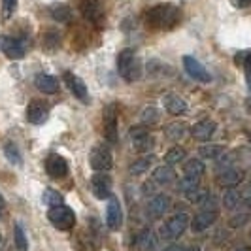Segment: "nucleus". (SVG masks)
<instances>
[{
  "label": "nucleus",
  "instance_id": "obj_45",
  "mask_svg": "<svg viewBox=\"0 0 251 251\" xmlns=\"http://www.w3.org/2000/svg\"><path fill=\"white\" fill-rule=\"evenodd\" d=\"M0 248H2V238H0Z\"/></svg>",
  "mask_w": 251,
  "mask_h": 251
},
{
  "label": "nucleus",
  "instance_id": "obj_6",
  "mask_svg": "<svg viewBox=\"0 0 251 251\" xmlns=\"http://www.w3.org/2000/svg\"><path fill=\"white\" fill-rule=\"evenodd\" d=\"M89 164L95 172H108L113 164L110 150L104 148V146H95L91 150V155H89Z\"/></svg>",
  "mask_w": 251,
  "mask_h": 251
},
{
  "label": "nucleus",
  "instance_id": "obj_3",
  "mask_svg": "<svg viewBox=\"0 0 251 251\" xmlns=\"http://www.w3.org/2000/svg\"><path fill=\"white\" fill-rule=\"evenodd\" d=\"M48 217H50L51 223L57 226V228H61V230H70L75 225L74 210L68 208V206H64V204L53 206L50 212H48Z\"/></svg>",
  "mask_w": 251,
  "mask_h": 251
},
{
  "label": "nucleus",
  "instance_id": "obj_14",
  "mask_svg": "<svg viewBox=\"0 0 251 251\" xmlns=\"http://www.w3.org/2000/svg\"><path fill=\"white\" fill-rule=\"evenodd\" d=\"M215 219H217V210H202L201 214H197L195 219L191 221V228H193V232H204L206 228L214 225Z\"/></svg>",
  "mask_w": 251,
  "mask_h": 251
},
{
  "label": "nucleus",
  "instance_id": "obj_11",
  "mask_svg": "<svg viewBox=\"0 0 251 251\" xmlns=\"http://www.w3.org/2000/svg\"><path fill=\"white\" fill-rule=\"evenodd\" d=\"M104 136L110 144H117V110H115V104H110L104 110Z\"/></svg>",
  "mask_w": 251,
  "mask_h": 251
},
{
  "label": "nucleus",
  "instance_id": "obj_43",
  "mask_svg": "<svg viewBox=\"0 0 251 251\" xmlns=\"http://www.w3.org/2000/svg\"><path fill=\"white\" fill-rule=\"evenodd\" d=\"M246 197H248V199H251V185L248 187V193H246Z\"/></svg>",
  "mask_w": 251,
  "mask_h": 251
},
{
  "label": "nucleus",
  "instance_id": "obj_47",
  "mask_svg": "<svg viewBox=\"0 0 251 251\" xmlns=\"http://www.w3.org/2000/svg\"><path fill=\"white\" fill-rule=\"evenodd\" d=\"M250 140H251V134H250Z\"/></svg>",
  "mask_w": 251,
  "mask_h": 251
},
{
  "label": "nucleus",
  "instance_id": "obj_7",
  "mask_svg": "<svg viewBox=\"0 0 251 251\" xmlns=\"http://www.w3.org/2000/svg\"><path fill=\"white\" fill-rule=\"evenodd\" d=\"M91 191L97 199H112V177L106 172H97L91 177Z\"/></svg>",
  "mask_w": 251,
  "mask_h": 251
},
{
  "label": "nucleus",
  "instance_id": "obj_20",
  "mask_svg": "<svg viewBox=\"0 0 251 251\" xmlns=\"http://www.w3.org/2000/svg\"><path fill=\"white\" fill-rule=\"evenodd\" d=\"M174 179H176V172H174V168H172L170 164L157 166V168L153 170V181H155L157 185H168V183H172Z\"/></svg>",
  "mask_w": 251,
  "mask_h": 251
},
{
  "label": "nucleus",
  "instance_id": "obj_42",
  "mask_svg": "<svg viewBox=\"0 0 251 251\" xmlns=\"http://www.w3.org/2000/svg\"><path fill=\"white\" fill-rule=\"evenodd\" d=\"M236 251H251V248H248V246H242V248H238Z\"/></svg>",
  "mask_w": 251,
  "mask_h": 251
},
{
  "label": "nucleus",
  "instance_id": "obj_36",
  "mask_svg": "<svg viewBox=\"0 0 251 251\" xmlns=\"http://www.w3.org/2000/svg\"><path fill=\"white\" fill-rule=\"evenodd\" d=\"M236 63L242 64V66L246 68V72H251V50L238 53V55H236Z\"/></svg>",
  "mask_w": 251,
  "mask_h": 251
},
{
  "label": "nucleus",
  "instance_id": "obj_19",
  "mask_svg": "<svg viewBox=\"0 0 251 251\" xmlns=\"http://www.w3.org/2000/svg\"><path fill=\"white\" fill-rule=\"evenodd\" d=\"M163 102L166 112L172 113V115H181V113L187 112V102L183 100L181 97H177V95H166Z\"/></svg>",
  "mask_w": 251,
  "mask_h": 251
},
{
  "label": "nucleus",
  "instance_id": "obj_8",
  "mask_svg": "<svg viewBox=\"0 0 251 251\" xmlns=\"http://www.w3.org/2000/svg\"><path fill=\"white\" fill-rule=\"evenodd\" d=\"M79 12L97 26L104 25V10L99 0H79Z\"/></svg>",
  "mask_w": 251,
  "mask_h": 251
},
{
  "label": "nucleus",
  "instance_id": "obj_44",
  "mask_svg": "<svg viewBox=\"0 0 251 251\" xmlns=\"http://www.w3.org/2000/svg\"><path fill=\"white\" fill-rule=\"evenodd\" d=\"M185 251H201V250H199V248H187Z\"/></svg>",
  "mask_w": 251,
  "mask_h": 251
},
{
  "label": "nucleus",
  "instance_id": "obj_29",
  "mask_svg": "<svg viewBox=\"0 0 251 251\" xmlns=\"http://www.w3.org/2000/svg\"><path fill=\"white\" fill-rule=\"evenodd\" d=\"M42 201L44 204H48V206H61L63 204V195L59 193V191H55V189H46L44 191V195H42Z\"/></svg>",
  "mask_w": 251,
  "mask_h": 251
},
{
  "label": "nucleus",
  "instance_id": "obj_16",
  "mask_svg": "<svg viewBox=\"0 0 251 251\" xmlns=\"http://www.w3.org/2000/svg\"><path fill=\"white\" fill-rule=\"evenodd\" d=\"M168 208H170V197L161 193V195H155L151 199L150 206H148V212H150L153 219H159V217H163L168 212Z\"/></svg>",
  "mask_w": 251,
  "mask_h": 251
},
{
  "label": "nucleus",
  "instance_id": "obj_39",
  "mask_svg": "<svg viewBox=\"0 0 251 251\" xmlns=\"http://www.w3.org/2000/svg\"><path fill=\"white\" fill-rule=\"evenodd\" d=\"M164 251H185L183 248H179V246H170V248H166Z\"/></svg>",
  "mask_w": 251,
  "mask_h": 251
},
{
  "label": "nucleus",
  "instance_id": "obj_23",
  "mask_svg": "<svg viewBox=\"0 0 251 251\" xmlns=\"http://www.w3.org/2000/svg\"><path fill=\"white\" fill-rule=\"evenodd\" d=\"M206 172V166L201 159H189L187 163L183 164V174L189 177H201Z\"/></svg>",
  "mask_w": 251,
  "mask_h": 251
},
{
  "label": "nucleus",
  "instance_id": "obj_35",
  "mask_svg": "<svg viewBox=\"0 0 251 251\" xmlns=\"http://www.w3.org/2000/svg\"><path fill=\"white\" fill-rule=\"evenodd\" d=\"M17 8V0H2V15L4 19H10Z\"/></svg>",
  "mask_w": 251,
  "mask_h": 251
},
{
  "label": "nucleus",
  "instance_id": "obj_27",
  "mask_svg": "<svg viewBox=\"0 0 251 251\" xmlns=\"http://www.w3.org/2000/svg\"><path fill=\"white\" fill-rule=\"evenodd\" d=\"M179 191H181V193L189 199L193 193H197V191H199V177L185 176L181 181H179Z\"/></svg>",
  "mask_w": 251,
  "mask_h": 251
},
{
  "label": "nucleus",
  "instance_id": "obj_31",
  "mask_svg": "<svg viewBox=\"0 0 251 251\" xmlns=\"http://www.w3.org/2000/svg\"><path fill=\"white\" fill-rule=\"evenodd\" d=\"M13 240H15V246H17V251H26L28 250V240L25 236V230H23V226L15 225L13 228Z\"/></svg>",
  "mask_w": 251,
  "mask_h": 251
},
{
  "label": "nucleus",
  "instance_id": "obj_18",
  "mask_svg": "<svg viewBox=\"0 0 251 251\" xmlns=\"http://www.w3.org/2000/svg\"><path fill=\"white\" fill-rule=\"evenodd\" d=\"M215 128H217V125H215L212 119H204V121H199L197 125L191 128V134H193L195 140L206 142V140H210L214 136Z\"/></svg>",
  "mask_w": 251,
  "mask_h": 251
},
{
  "label": "nucleus",
  "instance_id": "obj_15",
  "mask_svg": "<svg viewBox=\"0 0 251 251\" xmlns=\"http://www.w3.org/2000/svg\"><path fill=\"white\" fill-rule=\"evenodd\" d=\"M64 81H66L70 93L74 95L75 99H79V100H83V102L87 100L89 93H87V85L83 83V79H79V77L74 75L72 72H66V74H64Z\"/></svg>",
  "mask_w": 251,
  "mask_h": 251
},
{
  "label": "nucleus",
  "instance_id": "obj_34",
  "mask_svg": "<svg viewBox=\"0 0 251 251\" xmlns=\"http://www.w3.org/2000/svg\"><path fill=\"white\" fill-rule=\"evenodd\" d=\"M157 119H159V110L153 108V106L146 108V110L142 112V121H144V123H155Z\"/></svg>",
  "mask_w": 251,
  "mask_h": 251
},
{
  "label": "nucleus",
  "instance_id": "obj_28",
  "mask_svg": "<svg viewBox=\"0 0 251 251\" xmlns=\"http://www.w3.org/2000/svg\"><path fill=\"white\" fill-rule=\"evenodd\" d=\"M181 161H185V150L179 148V146L172 148V150L164 155V163L170 164V166H172V164H179Z\"/></svg>",
  "mask_w": 251,
  "mask_h": 251
},
{
  "label": "nucleus",
  "instance_id": "obj_9",
  "mask_svg": "<svg viewBox=\"0 0 251 251\" xmlns=\"http://www.w3.org/2000/svg\"><path fill=\"white\" fill-rule=\"evenodd\" d=\"M48 115H50V106L48 102L44 100H30V104L26 106V121L32 123V125H42L48 121Z\"/></svg>",
  "mask_w": 251,
  "mask_h": 251
},
{
  "label": "nucleus",
  "instance_id": "obj_30",
  "mask_svg": "<svg viewBox=\"0 0 251 251\" xmlns=\"http://www.w3.org/2000/svg\"><path fill=\"white\" fill-rule=\"evenodd\" d=\"M240 202H242V195L232 187L228 189V191L225 193V197H223V204H225L226 210H234Z\"/></svg>",
  "mask_w": 251,
  "mask_h": 251
},
{
  "label": "nucleus",
  "instance_id": "obj_25",
  "mask_svg": "<svg viewBox=\"0 0 251 251\" xmlns=\"http://www.w3.org/2000/svg\"><path fill=\"white\" fill-rule=\"evenodd\" d=\"M223 146H219V144H210V146H202L199 153H201L202 159H210V161H214L217 157H221L223 155Z\"/></svg>",
  "mask_w": 251,
  "mask_h": 251
},
{
  "label": "nucleus",
  "instance_id": "obj_41",
  "mask_svg": "<svg viewBox=\"0 0 251 251\" xmlns=\"http://www.w3.org/2000/svg\"><path fill=\"white\" fill-rule=\"evenodd\" d=\"M4 206H6V202H4V197H2V195H0V210H2V208H4Z\"/></svg>",
  "mask_w": 251,
  "mask_h": 251
},
{
  "label": "nucleus",
  "instance_id": "obj_22",
  "mask_svg": "<svg viewBox=\"0 0 251 251\" xmlns=\"http://www.w3.org/2000/svg\"><path fill=\"white\" fill-rule=\"evenodd\" d=\"M242 177H244V174H242L240 170L232 168V166H228V168H225V170L219 172L217 179H219V183L225 185V187H234V185H238L240 181H242Z\"/></svg>",
  "mask_w": 251,
  "mask_h": 251
},
{
  "label": "nucleus",
  "instance_id": "obj_21",
  "mask_svg": "<svg viewBox=\"0 0 251 251\" xmlns=\"http://www.w3.org/2000/svg\"><path fill=\"white\" fill-rule=\"evenodd\" d=\"M34 85H36V89H40L42 93L53 95V93H57V89H59V81H57V77H53V75H50V74H38L36 79H34Z\"/></svg>",
  "mask_w": 251,
  "mask_h": 251
},
{
  "label": "nucleus",
  "instance_id": "obj_12",
  "mask_svg": "<svg viewBox=\"0 0 251 251\" xmlns=\"http://www.w3.org/2000/svg\"><path fill=\"white\" fill-rule=\"evenodd\" d=\"M130 140H132L134 150L140 151V153L153 150V144H155L153 136H151L146 128H142V126H134V128L130 130Z\"/></svg>",
  "mask_w": 251,
  "mask_h": 251
},
{
  "label": "nucleus",
  "instance_id": "obj_37",
  "mask_svg": "<svg viewBox=\"0 0 251 251\" xmlns=\"http://www.w3.org/2000/svg\"><path fill=\"white\" fill-rule=\"evenodd\" d=\"M250 217H248V214H240V215H236V217H232L230 219V226H242V225H246V221H248Z\"/></svg>",
  "mask_w": 251,
  "mask_h": 251
},
{
  "label": "nucleus",
  "instance_id": "obj_4",
  "mask_svg": "<svg viewBox=\"0 0 251 251\" xmlns=\"http://www.w3.org/2000/svg\"><path fill=\"white\" fill-rule=\"evenodd\" d=\"M26 44L25 38H13V36H2L0 38V50L2 53L12 59V61H17V59H23L26 53Z\"/></svg>",
  "mask_w": 251,
  "mask_h": 251
},
{
  "label": "nucleus",
  "instance_id": "obj_1",
  "mask_svg": "<svg viewBox=\"0 0 251 251\" xmlns=\"http://www.w3.org/2000/svg\"><path fill=\"white\" fill-rule=\"evenodd\" d=\"M177 21H179V10L172 4H157L146 15V23L155 30L174 28Z\"/></svg>",
  "mask_w": 251,
  "mask_h": 251
},
{
  "label": "nucleus",
  "instance_id": "obj_33",
  "mask_svg": "<svg viewBox=\"0 0 251 251\" xmlns=\"http://www.w3.org/2000/svg\"><path fill=\"white\" fill-rule=\"evenodd\" d=\"M4 153H6V159L10 161V163H13V164H19L23 163V157H21V153H19V150H17V146L15 144H6V148H4Z\"/></svg>",
  "mask_w": 251,
  "mask_h": 251
},
{
  "label": "nucleus",
  "instance_id": "obj_46",
  "mask_svg": "<svg viewBox=\"0 0 251 251\" xmlns=\"http://www.w3.org/2000/svg\"><path fill=\"white\" fill-rule=\"evenodd\" d=\"M250 110H251V100H250Z\"/></svg>",
  "mask_w": 251,
  "mask_h": 251
},
{
  "label": "nucleus",
  "instance_id": "obj_13",
  "mask_svg": "<svg viewBox=\"0 0 251 251\" xmlns=\"http://www.w3.org/2000/svg\"><path fill=\"white\" fill-rule=\"evenodd\" d=\"M123 223V210H121V204L117 199H110L108 202V208H106V225L110 226L112 230H117Z\"/></svg>",
  "mask_w": 251,
  "mask_h": 251
},
{
  "label": "nucleus",
  "instance_id": "obj_10",
  "mask_svg": "<svg viewBox=\"0 0 251 251\" xmlns=\"http://www.w3.org/2000/svg\"><path fill=\"white\" fill-rule=\"evenodd\" d=\"M183 66H185V70H187V74L193 77V79H197V81H201V83H210L212 81V75L210 72L202 66L195 57H189L185 55L183 57Z\"/></svg>",
  "mask_w": 251,
  "mask_h": 251
},
{
  "label": "nucleus",
  "instance_id": "obj_24",
  "mask_svg": "<svg viewBox=\"0 0 251 251\" xmlns=\"http://www.w3.org/2000/svg\"><path fill=\"white\" fill-rule=\"evenodd\" d=\"M153 163H155V157H153V155L140 157L138 161H134V163L130 164V174H132V176H142L144 172H148V170H150V166Z\"/></svg>",
  "mask_w": 251,
  "mask_h": 251
},
{
  "label": "nucleus",
  "instance_id": "obj_38",
  "mask_svg": "<svg viewBox=\"0 0 251 251\" xmlns=\"http://www.w3.org/2000/svg\"><path fill=\"white\" fill-rule=\"evenodd\" d=\"M234 4L238 8H248V6H251V0H234Z\"/></svg>",
  "mask_w": 251,
  "mask_h": 251
},
{
  "label": "nucleus",
  "instance_id": "obj_5",
  "mask_svg": "<svg viewBox=\"0 0 251 251\" xmlns=\"http://www.w3.org/2000/svg\"><path fill=\"white\" fill-rule=\"evenodd\" d=\"M189 226V215L185 212L172 215L163 226V236L166 240H177Z\"/></svg>",
  "mask_w": 251,
  "mask_h": 251
},
{
  "label": "nucleus",
  "instance_id": "obj_40",
  "mask_svg": "<svg viewBox=\"0 0 251 251\" xmlns=\"http://www.w3.org/2000/svg\"><path fill=\"white\" fill-rule=\"evenodd\" d=\"M246 83H248V87L251 91V72H246Z\"/></svg>",
  "mask_w": 251,
  "mask_h": 251
},
{
  "label": "nucleus",
  "instance_id": "obj_26",
  "mask_svg": "<svg viewBox=\"0 0 251 251\" xmlns=\"http://www.w3.org/2000/svg\"><path fill=\"white\" fill-rule=\"evenodd\" d=\"M51 17L59 23H66L70 21V8L66 4H55L51 6Z\"/></svg>",
  "mask_w": 251,
  "mask_h": 251
},
{
  "label": "nucleus",
  "instance_id": "obj_2",
  "mask_svg": "<svg viewBox=\"0 0 251 251\" xmlns=\"http://www.w3.org/2000/svg\"><path fill=\"white\" fill-rule=\"evenodd\" d=\"M117 72L126 81H134L142 74V66H140L138 57L134 55L132 50H123L117 55Z\"/></svg>",
  "mask_w": 251,
  "mask_h": 251
},
{
  "label": "nucleus",
  "instance_id": "obj_17",
  "mask_svg": "<svg viewBox=\"0 0 251 251\" xmlns=\"http://www.w3.org/2000/svg\"><path fill=\"white\" fill-rule=\"evenodd\" d=\"M46 170L53 177H64L68 174V164L61 155H50L46 161Z\"/></svg>",
  "mask_w": 251,
  "mask_h": 251
},
{
  "label": "nucleus",
  "instance_id": "obj_32",
  "mask_svg": "<svg viewBox=\"0 0 251 251\" xmlns=\"http://www.w3.org/2000/svg\"><path fill=\"white\" fill-rule=\"evenodd\" d=\"M164 134H166V138L170 140H181L183 134H185V125L183 123H172V125H168L164 128Z\"/></svg>",
  "mask_w": 251,
  "mask_h": 251
}]
</instances>
